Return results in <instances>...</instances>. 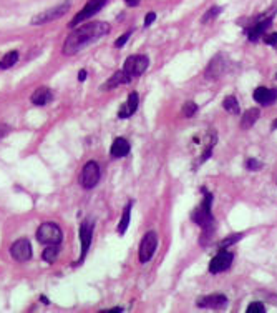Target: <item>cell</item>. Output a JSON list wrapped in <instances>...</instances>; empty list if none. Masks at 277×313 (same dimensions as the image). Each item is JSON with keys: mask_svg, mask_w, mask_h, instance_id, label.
<instances>
[{"mask_svg": "<svg viewBox=\"0 0 277 313\" xmlns=\"http://www.w3.org/2000/svg\"><path fill=\"white\" fill-rule=\"evenodd\" d=\"M275 79H277V73H275Z\"/></svg>", "mask_w": 277, "mask_h": 313, "instance_id": "obj_39", "label": "cell"}, {"mask_svg": "<svg viewBox=\"0 0 277 313\" xmlns=\"http://www.w3.org/2000/svg\"><path fill=\"white\" fill-rule=\"evenodd\" d=\"M18 60V52H9L0 59V70H7V68L14 67Z\"/></svg>", "mask_w": 277, "mask_h": 313, "instance_id": "obj_22", "label": "cell"}, {"mask_svg": "<svg viewBox=\"0 0 277 313\" xmlns=\"http://www.w3.org/2000/svg\"><path fill=\"white\" fill-rule=\"evenodd\" d=\"M127 2V5H130V7H136V5H140L141 0H125Z\"/></svg>", "mask_w": 277, "mask_h": 313, "instance_id": "obj_34", "label": "cell"}, {"mask_svg": "<svg viewBox=\"0 0 277 313\" xmlns=\"http://www.w3.org/2000/svg\"><path fill=\"white\" fill-rule=\"evenodd\" d=\"M138 103H140V97H138L136 92H131L128 95V102L123 105L121 109L118 110V117L119 118H128L135 114L138 110Z\"/></svg>", "mask_w": 277, "mask_h": 313, "instance_id": "obj_15", "label": "cell"}, {"mask_svg": "<svg viewBox=\"0 0 277 313\" xmlns=\"http://www.w3.org/2000/svg\"><path fill=\"white\" fill-rule=\"evenodd\" d=\"M68 9H70V2H64L60 5H56V7H52L45 12H40V14H37L34 18H32V25H40V23H47V22H53L56 18L64 17Z\"/></svg>", "mask_w": 277, "mask_h": 313, "instance_id": "obj_7", "label": "cell"}, {"mask_svg": "<svg viewBox=\"0 0 277 313\" xmlns=\"http://www.w3.org/2000/svg\"><path fill=\"white\" fill-rule=\"evenodd\" d=\"M111 30L110 23L106 22H88L86 25H81L80 29L73 30V32L67 37L64 43V54L65 55H75L80 50H83L86 45L97 42L106 35Z\"/></svg>", "mask_w": 277, "mask_h": 313, "instance_id": "obj_1", "label": "cell"}, {"mask_svg": "<svg viewBox=\"0 0 277 313\" xmlns=\"http://www.w3.org/2000/svg\"><path fill=\"white\" fill-rule=\"evenodd\" d=\"M93 228H95V222L93 218H85L80 225V240H81V255L78 258V264L83 262V258L88 253V248H90V243L93 240Z\"/></svg>", "mask_w": 277, "mask_h": 313, "instance_id": "obj_8", "label": "cell"}, {"mask_svg": "<svg viewBox=\"0 0 277 313\" xmlns=\"http://www.w3.org/2000/svg\"><path fill=\"white\" fill-rule=\"evenodd\" d=\"M58 253H60L58 245H48V248L43 250L42 258L45 260L47 264H53V262L56 260V256H58Z\"/></svg>", "mask_w": 277, "mask_h": 313, "instance_id": "obj_24", "label": "cell"}, {"mask_svg": "<svg viewBox=\"0 0 277 313\" xmlns=\"http://www.w3.org/2000/svg\"><path fill=\"white\" fill-rule=\"evenodd\" d=\"M264 167V164L262 162H259V160H256V159H249L248 162H245V168H248V170H251V172H257V170H261V168Z\"/></svg>", "mask_w": 277, "mask_h": 313, "instance_id": "obj_28", "label": "cell"}, {"mask_svg": "<svg viewBox=\"0 0 277 313\" xmlns=\"http://www.w3.org/2000/svg\"><path fill=\"white\" fill-rule=\"evenodd\" d=\"M259 115H261V110H259V109H249V110L241 117V127H242L244 130L251 128L257 120H259Z\"/></svg>", "mask_w": 277, "mask_h": 313, "instance_id": "obj_20", "label": "cell"}, {"mask_svg": "<svg viewBox=\"0 0 277 313\" xmlns=\"http://www.w3.org/2000/svg\"><path fill=\"white\" fill-rule=\"evenodd\" d=\"M108 311H116V313H118V311H123V308H118V306H116V308H111V310H108Z\"/></svg>", "mask_w": 277, "mask_h": 313, "instance_id": "obj_36", "label": "cell"}, {"mask_svg": "<svg viewBox=\"0 0 277 313\" xmlns=\"http://www.w3.org/2000/svg\"><path fill=\"white\" fill-rule=\"evenodd\" d=\"M245 311L248 313H264L266 311V306H264L261 302H253L248 308H245Z\"/></svg>", "mask_w": 277, "mask_h": 313, "instance_id": "obj_29", "label": "cell"}, {"mask_svg": "<svg viewBox=\"0 0 277 313\" xmlns=\"http://www.w3.org/2000/svg\"><path fill=\"white\" fill-rule=\"evenodd\" d=\"M131 206H133V202H128L127 206H125L123 210V215H121V220H119L118 227H116V231L119 235H125L128 230V225H130V215H131Z\"/></svg>", "mask_w": 277, "mask_h": 313, "instance_id": "obj_21", "label": "cell"}, {"mask_svg": "<svg viewBox=\"0 0 277 313\" xmlns=\"http://www.w3.org/2000/svg\"><path fill=\"white\" fill-rule=\"evenodd\" d=\"M223 107H224V110L226 112H229V114H234V115H239V102L236 100V97H232V95H229V97H226L224 100H223Z\"/></svg>", "mask_w": 277, "mask_h": 313, "instance_id": "obj_23", "label": "cell"}, {"mask_svg": "<svg viewBox=\"0 0 277 313\" xmlns=\"http://www.w3.org/2000/svg\"><path fill=\"white\" fill-rule=\"evenodd\" d=\"M148 65H149V60L146 55H131V57H128L127 62H125L123 70L133 79V77H138V75H141L148 68Z\"/></svg>", "mask_w": 277, "mask_h": 313, "instance_id": "obj_9", "label": "cell"}, {"mask_svg": "<svg viewBox=\"0 0 277 313\" xmlns=\"http://www.w3.org/2000/svg\"><path fill=\"white\" fill-rule=\"evenodd\" d=\"M275 14V9H272L269 14H262L259 17H256L253 22H251L249 27H245V34H248V39L251 42H257L262 35H266V30L272 25V18Z\"/></svg>", "mask_w": 277, "mask_h": 313, "instance_id": "obj_3", "label": "cell"}, {"mask_svg": "<svg viewBox=\"0 0 277 313\" xmlns=\"http://www.w3.org/2000/svg\"><path fill=\"white\" fill-rule=\"evenodd\" d=\"M52 98H53V93L50 92L48 87H40V89H37L34 93H32V97H30V100H32V103L34 105H47L48 102H52Z\"/></svg>", "mask_w": 277, "mask_h": 313, "instance_id": "obj_19", "label": "cell"}, {"mask_svg": "<svg viewBox=\"0 0 277 313\" xmlns=\"http://www.w3.org/2000/svg\"><path fill=\"white\" fill-rule=\"evenodd\" d=\"M85 79H86V70H80L78 72V80H80V82H83Z\"/></svg>", "mask_w": 277, "mask_h": 313, "instance_id": "obj_35", "label": "cell"}, {"mask_svg": "<svg viewBox=\"0 0 277 313\" xmlns=\"http://www.w3.org/2000/svg\"><path fill=\"white\" fill-rule=\"evenodd\" d=\"M128 82H131L130 75H127V72H125V70H118V72H115L111 75V79L108 80V82L102 85V89L103 90H111L118 85H123V84H128Z\"/></svg>", "mask_w": 277, "mask_h": 313, "instance_id": "obj_18", "label": "cell"}, {"mask_svg": "<svg viewBox=\"0 0 277 313\" xmlns=\"http://www.w3.org/2000/svg\"><path fill=\"white\" fill-rule=\"evenodd\" d=\"M254 100L262 107H269L277 100V89H267V87H257L254 90Z\"/></svg>", "mask_w": 277, "mask_h": 313, "instance_id": "obj_13", "label": "cell"}, {"mask_svg": "<svg viewBox=\"0 0 277 313\" xmlns=\"http://www.w3.org/2000/svg\"><path fill=\"white\" fill-rule=\"evenodd\" d=\"M204 192V200H203V203H201L196 210L193 212L191 214V218H193V222L194 223H198L201 228H203V237L206 239V237H211L212 235V231L214 228H216V220H214V217H212V193L209 192H206V189H203Z\"/></svg>", "mask_w": 277, "mask_h": 313, "instance_id": "obj_2", "label": "cell"}, {"mask_svg": "<svg viewBox=\"0 0 277 313\" xmlns=\"http://www.w3.org/2000/svg\"><path fill=\"white\" fill-rule=\"evenodd\" d=\"M196 112H198V105L194 103V102H191V100L182 105V115L188 117V118L193 117L194 114H196Z\"/></svg>", "mask_w": 277, "mask_h": 313, "instance_id": "obj_26", "label": "cell"}, {"mask_svg": "<svg viewBox=\"0 0 277 313\" xmlns=\"http://www.w3.org/2000/svg\"><path fill=\"white\" fill-rule=\"evenodd\" d=\"M264 42L267 43V45H277V32H272L264 37Z\"/></svg>", "mask_w": 277, "mask_h": 313, "instance_id": "obj_31", "label": "cell"}, {"mask_svg": "<svg viewBox=\"0 0 277 313\" xmlns=\"http://www.w3.org/2000/svg\"><path fill=\"white\" fill-rule=\"evenodd\" d=\"M232 260H234V255H232L231 252L219 250V253L209 262V273L216 275V273L226 272L232 265Z\"/></svg>", "mask_w": 277, "mask_h": 313, "instance_id": "obj_11", "label": "cell"}, {"mask_svg": "<svg viewBox=\"0 0 277 313\" xmlns=\"http://www.w3.org/2000/svg\"><path fill=\"white\" fill-rule=\"evenodd\" d=\"M155 18H156V14L155 12H149V14L144 17V27H149L151 23L155 22Z\"/></svg>", "mask_w": 277, "mask_h": 313, "instance_id": "obj_32", "label": "cell"}, {"mask_svg": "<svg viewBox=\"0 0 277 313\" xmlns=\"http://www.w3.org/2000/svg\"><path fill=\"white\" fill-rule=\"evenodd\" d=\"M242 239V233H232L231 237H228V239H224V240H221L219 242V250H226L228 247H231L232 243H236L237 240H241Z\"/></svg>", "mask_w": 277, "mask_h": 313, "instance_id": "obj_25", "label": "cell"}, {"mask_svg": "<svg viewBox=\"0 0 277 313\" xmlns=\"http://www.w3.org/2000/svg\"><path fill=\"white\" fill-rule=\"evenodd\" d=\"M106 2H108V0H88V2L85 4V7L72 18L70 29H75L81 22H85V20H88V18H91L93 15H97L98 12L106 5Z\"/></svg>", "mask_w": 277, "mask_h": 313, "instance_id": "obj_5", "label": "cell"}, {"mask_svg": "<svg viewBox=\"0 0 277 313\" xmlns=\"http://www.w3.org/2000/svg\"><path fill=\"white\" fill-rule=\"evenodd\" d=\"M100 177H102V172H100V167L97 162H86L83 170H81V177H80V184L83 189L90 190L93 189L98 181H100Z\"/></svg>", "mask_w": 277, "mask_h": 313, "instance_id": "obj_6", "label": "cell"}, {"mask_svg": "<svg viewBox=\"0 0 277 313\" xmlns=\"http://www.w3.org/2000/svg\"><path fill=\"white\" fill-rule=\"evenodd\" d=\"M221 10H223L221 7H211V9L204 14V17H203V23H207L209 20H214V18H216L219 14H221Z\"/></svg>", "mask_w": 277, "mask_h": 313, "instance_id": "obj_27", "label": "cell"}, {"mask_svg": "<svg viewBox=\"0 0 277 313\" xmlns=\"http://www.w3.org/2000/svg\"><path fill=\"white\" fill-rule=\"evenodd\" d=\"M10 255L14 256L17 262H27L32 258V245L27 239L17 240L14 245L10 247Z\"/></svg>", "mask_w": 277, "mask_h": 313, "instance_id": "obj_12", "label": "cell"}, {"mask_svg": "<svg viewBox=\"0 0 277 313\" xmlns=\"http://www.w3.org/2000/svg\"><path fill=\"white\" fill-rule=\"evenodd\" d=\"M156 247H158V235L155 231H148L146 235L143 237L141 245H140V262L141 264H146L151 260V256L155 255Z\"/></svg>", "mask_w": 277, "mask_h": 313, "instance_id": "obj_10", "label": "cell"}, {"mask_svg": "<svg viewBox=\"0 0 277 313\" xmlns=\"http://www.w3.org/2000/svg\"><path fill=\"white\" fill-rule=\"evenodd\" d=\"M224 67H226V62L223 60V55H216V57L211 60L209 67H207L206 77L209 80L211 79H219L224 73Z\"/></svg>", "mask_w": 277, "mask_h": 313, "instance_id": "obj_16", "label": "cell"}, {"mask_svg": "<svg viewBox=\"0 0 277 313\" xmlns=\"http://www.w3.org/2000/svg\"><path fill=\"white\" fill-rule=\"evenodd\" d=\"M9 134H10V127H9V125L0 123V139H4V137L9 135Z\"/></svg>", "mask_w": 277, "mask_h": 313, "instance_id": "obj_33", "label": "cell"}, {"mask_svg": "<svg viewBox=\"0 0 277 313\" xmlns=\"http://www.w3.org/2000/svg\"><path fill=\"white\" fill-rule=\"evenodd\" d=\"M37 240L43 245H60L61 240H64V233H61V228L56 223L47 222L42 223L39 230H37Z\"/></svg>", "mask_w": 277, "mask_h": 313, "instance_id": "obj_4", "label": "cell"}, {"mask_svg": "<svg viewBox=\"0 0 277 313\" xmlns=\"http://www.w3.org/2000/svg\"><path fill=\"white\" fill-rule=\"evenodd\" d=\"M40 300H42V302H43V303H45V305H48V300H47L45 297H42Z\"/></svg>", "mask_w": 277, "mask_h": 313, "instance_id": "obj_37", "label": "cell"}, {"mask_svg": "<svg viewBox=\"0 0 277 313\" xmlns=\"http://www.w3.org/2000/svg\"><path fill=\"white\" fill-rule=\"evenodd\" d=\"M274 128H277V120L274 122Z\"/></svg>", "mask_w": 277, "mask_h": 313, "instance_id": "obj_38", "label": "cell"}, {"mask_svg": "<svg viewBox=\"0 0 277 313\" xmlns=\"http://www.w3.org/2000/svg\"><path fill=\"white\" fill-rule=\"evenodd\" d=\"M130 35H131V30H130V32H127V34H123L121 37H119V39H116V40H115V47H118V48H119V47H123L125 43L128 42Z\"/></svg>", "mask_w": 277, "mask_h": 313, "instance_id": "obj_30", "label": "cell"}, {"mask_svg": "<svg viewBox=\"0 0 277 313\" xmlns=\"http://www.w3.org/2000/svg\"><path fill=\"white\" fill-rule=\"evenodd\" d=\"M198 306H203V308H224V306H228V298H226L224 295H219V293H216V295H207V297H201L198 298L196 302Z\"/></svg>", "mask_w": 277, "mask_h": 313, "instance_id": "obj_14", "label": "cell"}, {"mask_svg": "<svg viewBox=\"0 0 277 313\" xmlns=\"http://www.w3.org/2000/svg\"><path fill=\"white\" fill-rule=\"evenodd\" d=\"M130 142L127 139H123V137H119V139H115L113 142V145L110 148V153L115 156V159H123V156H127L130 153Z\"/></svg>", "mask_w": 277, "mask_h": 313, "instance_id": "obj_17", "label": "cell"}]
</instances>
